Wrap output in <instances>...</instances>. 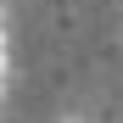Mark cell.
Returning a JSON list of instances; mask_svg holds the SVG:
<instances>
[{"instance_id": "cell-1", "label": "cell", "mask_w": 123, "mask_h": 123, "mask_svg": "<svg viewBox=\"0 0 123 123\" xmlns=\"http://www.w3.org/2000/svg\"><path fill=\"white\" fill-rule=\"evenodd\" d=\"M56 123H90V112H62Z\"/></svg>"}]
</instances>
